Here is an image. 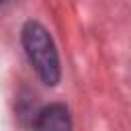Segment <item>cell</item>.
<instances>
[{
	"instance_id": "7a4b0ae2",
	"label": "cell",
	"mask_w": 131,
	"mask_h": 131,
	"mask_svg": "<svg viewBox=\"0 0 131 131\" xmlns=\"http://www.w3.org/2000/svg\"><path fill=\"white\" fill-rule=\"evenodd\" d=\"M33 131H72V119L63 104H49L35 115Z\"/></svg>"
},
{
	"instance_id": "6da1fadb",
	"label": "cell",
	"mask_w": 131,
	"mask_h": 131,
	"mask_svg": "<svg viewBox=\"0 0 131 131\" xmlns=\"http://www.w3.org/2000/svg\"><path fill=\"white\" fill-rule=\"evenodd\" d=\"M23 45L29 55V61L41 76V80L49 86L57 84L59 80V59L53 47V41L47 29L35 20H29L23 29Z\"/></svg>"
}]
</instances>
